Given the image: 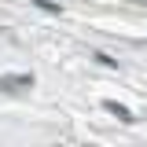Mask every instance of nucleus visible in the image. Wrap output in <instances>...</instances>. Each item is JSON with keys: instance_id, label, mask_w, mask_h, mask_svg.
Instances as JSON below:
<instances>
[{"instance_id": "1", "label": "nucleus", "mask_w": 147, "mask_h": 147, "mask_svg": "<svg viewBox=\"0 0 147 147\" xmlns=\"http://www.w3.org/2000/svg\"><path fill=\"white\" fill-rule=\"evenodd\" d=\"M107 110H114L118 118H125V121H129V110H125V107H118V103H107Z\"/></svg>"}]
</instances>
